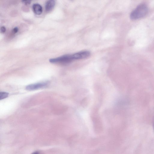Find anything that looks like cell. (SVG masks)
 Wrapping results in <instances>:
<instances>
[{"mask_svg": "<svg viewBox=\"0 0 154 154\" xmlns=\"http://www.w3.org/2000/svg\"><path fill=\"white\" fill-rule=\"evenodd\" d=\"M148 9L144 4L139 5L130 14V17L133 20H135L142 18L147 14Z\"/></svg>", "mask_w": 154, "mask_h": 154, "instance_id": "cell-1", "label": "cell"}, {"mask_svg": "<svg viewBox=\"0 0 154 154\" xmlns=\"http://www.w3.org/2000/svg\"><path fill=\"white\" fill-rule=\"evenodd\" d=\"M74 60L72 54H66L56 58L50 59L49 61L53 63H70Z\"/></svg>", "mask_w": 154, "mask_h": 154, "instance_id": "cell-2", "label": "cell"}, {"mask_svg": "<svg viewBox=\"0 0 154 154\" xmlns=\"http://www.w3.org/2000/svg\"><path fill=\"white\" fill-rule=\"evenodd\" d=\"M46 82L38 83L29 85L26 87V89L28 91H33L45 88L48 85Z\"/></svg>", "mask_w": 154, "mask_h": 154, "instance_id": "cell-3", "label": "cell"}, {"mask_svg": "<svg viewBox=\"0 0 154 154\" xmlns=\"http://www.w3.org/2000/svg\"><path fill=\"white\" fill-rule=\"evenodd\" d=\"M90 52L88 51H85L79 52L72 54L74 60L86 58L90 55Z\"/></svg>", "mask_w": 154, "mask_h": 154, "instance_id": "cell-4", "label": "cell"}, {"mask_svg": "<svg viewBox=\"0 0 154 154\" xmlns=\"http://www.w3.org/2000/svg\"><path fill=\"white\" fill-rule=\"evenodd\" d=\"M54 0H48L46 3L45 9L47 12H49L51 11L55 5Z\"/></svg>", "mask_w": 154, "mask_h": 154, "instance_id": "cell-5", "label": "cell"}, {"mask_svg": "<svg viewBox=\"0 0 154 154\" xmlns=\"http://www.w3.org/2000/svg\"><path fill=\"white\" fill-rule=\"evenodd\" d=\"M32 9L34 13L38 15L41 14L42 12V8L39 4H35L32 6Z\"/></svg>", "mask_w": 154, "mask_h": 154, "instance_id": "cell-6", "label": "cell"}, {"mask_svg": "<svg viewBox=\"0 0 154 154\" xmlns=\"http://www.w3.org/2000/svg\"><path fill=\"white\" fill-rule=\"evenodd\" d=\"M9 93L5 92H1L0 93V100L4 99L7 97Z\"/></svg>", "mask_w": 154, "mask_h": 154, "instance_id": "cell-7", "label": "cell"}, {"mask_svg": "<svg viewBox=\"0 0 154 154\" xmlns=\"http://www.w3.org/2000/svg\"><path fill=\"white\" fill-rule=\"evenodd\" d=\"M6 30L5 27L4 26H2L1 27L0 31L2 33H5Z\"/></svg>", "mask_w": 154, "mask_h": 154, "instance_id": "cell-8", "label": "cell"}, {"mask_svg": "<svg viewBox=\"0 0 154 154\" xmlns=\"http://www.w3.org/2000/svg\"><path fill=\"white\" fill-rule=\"evenodd\" d=\"M13 31L14 33H16L18 32V29L17 27H15L13 29Z\"/></svg>", "mask_w": 154, "mask_h": 154, "instance_id": "cell-9", "label": "cell"}, {"mask_svg": "<svg viewBox=\"0 0 154 154\" xmlns=\"http://www.w3.org/2000/svg\"><path fill=\"white\" fill-rule=\"evenodd\" d=\"M39 152L38 151H35V152H33L32 153V154H39Z\"/></svg>", "mask_w": 154, "mask_h": 154, "instance_id": "cell-10", "label": "cell"}, {"mask_svg": "<svg viewBox=\"0 0 154 154\" xmlns=\"http://www.w3.org/2000/svg\"><path fill=\"white\" fill-rule=\"evenodd\" d=\"M22 0V2H28L30 0Z\"/></svg>", "mask_w": 154, "mask_h": 154, "instance_id": "cell-11", "label": "cell"}, {"mask_svg": "<svg viewBox=\"0 0 154 154\" xmlns=\"http://www.w3.org/2000/svg\"><path fill=\"white\" fill-rule=\"evenodd\" d=\"M153 128L154 130V118L153 120Z\"/></svg>", "mask_w": 154, "mask_h": 154, "instance_id": "cell-12", "label": "cell"}]
</instances>
